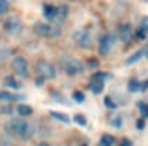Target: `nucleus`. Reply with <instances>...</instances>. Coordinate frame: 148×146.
<instances>
[{"label": "nucleus", "instance_id": "32", "mask_svg": "<svg viewBox=\"0 0 148 146\" xmlns=\"http://www.w3.org/2000/svg\"><path fill=\"white\" fill-rule=\"evenodd\" d=\"M145 56H146V58H148V51H146V53H145Z\"/></svg>", "mask_w": 148, "mask_h": 146}, {"label": "nucleus", "instance_id": "23", "mask_svg": "<svg viewBox=\"0 0 148 146\" xmlns=\"http://www.w3.org/2000/svg\"><path fill=\"white\" fill-rule=\"evenodd\" d=\"M105 105H107V109H116V103L111 98H105Z\"/></svg>", "mask_w": 148, "mask_h": 146}, {"label": "nucleus", "instance_id": "24", "mask_svg": "<svg viewBox=\"0 0 148 146\" xmlns=\"http://www.w3.org/2000/svg\"><path fill=\"white\" fill-rule=\"evenodd\" d=\"M73 99H75V101H84V94L83 92H75V94H73Z\"/></svg>", "mask_w": 148, "mask_h": 146}, {"label": "nucleus", "instance_id": "25", "mask_svg": "<svg viewBox=\"0 0 148 146\" xmlns=\"http://www.w3.org/2000/svg\"><path fill=\"white\" fill-rule=\"evenodd\" d=\"M111 126H112V128H120V126H122V118H112Z\"/></svg>", "mask_w": 148, "mask_h": 146}, {"label": "nucleus", "instance_id": "20", "mask_svg": "<svg viewBox=\"0 0 148 146\" xmlns=\"http://www.w3.org/2000/svg\"><path fill=\"white\" fill-rule=\"evenodd\" d=\"M10 10V0H0V15H6Z\"/></svg>", "mask_w": 148, "mask_h": 146}, {"label": "nucleus", "instance_id": "29", "mask_svg": "<svg viewBox=\"0 0 148 146\" xmlns=\"http://www.w3.org/2000/svg\"><path fill=\"white\" fill-rule=\"evenodd\" d=\"M88 66H90V68H96V66H98V60H96V58H90V60H88Z\"/></svg>", "mask_w": 148, "mask_h": 146}, {"label": "nucleus", "instance_id": "19", "mask_svg": "<svg viewBox=\"0 0 148 146\" xmlns=\"http://www.w3.org/2000/svg\"><path fill=\"white\" fill-rule=\"evenodd\" d=\"M17 111H19V114H23V116H28V114H32V107H28V105H19Z\"/></svg>", "mask_w": 148, "mask_h": 146}, {"label": "nucleus", "instance_id": "8", "mask_svg": "<svg viewBox=\"0 0 148 146\" xmlns=\"http://www.w3.org/2000/svg\"><path fill=\"white\" fill-rule=\"evenodd\" d=\"M116 36H118V40H120V41L127 43V41L131 40V36H133V30H131V25H127V23H122V25L118 26V30H116Z\"/></svg>", "mask_w": 148, "mask_h": 146}, {"label": "nucleus", "instance_id": "28", "mask_svg": "<svg viewBox=\"0 0 148 146\" xmlns=\"http://www.w3.org/2000/svg\"><path fill=\"white\" fill-rule=\"evenodd\" d=\"M118 146H131V141H130V139H122V141L118 143Z\"/></svg>", "mask_w": 148, "mask_h": 146}, {"label": "nucleus", "instance_id": "30", "mask_svg": "<svg viewBox=\"0 0 148 146\" xmlns=\"http://www.w3.org/2000/svg\"><path fill=\"white\" fill-rule=\"evenodd\" d=\"M137 128H139V129L145 128V120H143V118H141V120H137Z\"/></svg>", "mask_w": 148, "mask_h": 146}, {"label": "nucleus", "instance_id": "33", "mask_svg": "<svg viewBox=\"0 0 148 146\" xmlns=\"http://www.w3.org/2000/svg\"><path fill=\"white\" fill-rule=\"evenodd\" d=\"M83 146H86V144H83Z\"/></svg>", "mask_w": 148, "mask_h": 146}, {"label": "nucleus", "instance_id": "9", "mask_svg": "<svg viewBox=\"0 0 148 146\" xmlns=\"http://www.w3.org/2000/svg\"><path fill=\"white\" fill-rule=\"evenodd\" d=\"M64 71L68 73V75H79L81 71H83V64L79 62V60H66L64 62Z\"/></svg>", "mask_w": 148, "mask_h": 146}, {"label": "nucleus", "instance_id": "2", "mask_svg": "<svg viewBox=\"0 0 148 146\" xmlns=\"http://www.w3.org/2000/svg\"><path fill=\"white\" fill-rule=\"evenodd\" d=\"M4 30H6L10 36H17L23 30V21L17 15H11V17H8L6 21H4Z\"/></svg>", "mask_w": 148, "mask_h": 146}, {"label": "nucleus", "instance_id": "5", "mask_svg": "<svg viewBox=\"0 0 148 146\" xmlns=\"http://www.w3.org/2000/svg\"><path fill=\"white\" fill-rule=\"evenodd\" d=\"M11 70L17 73L19 77H26V75H28V62H26V58H23V56H15V58L11 60Z\"/></svg>", "mask_w": 148, "mask_h": 146}, {"label": "nucleus", "instance_id": "11", "mask_svg": "<svg viewBox=\"0 0 148 146\" xmlns=\"http://www.w3.org/2000/svg\"><path fill=\"white\" fill-rule=\"evenodd\" d=\"M43 13H45V17H47V21H54L56 19V6H45L43 8Z\"/></svg>", "mask_w": 148, "mask_h": 146}, {"label": "nucleus", "instance_id": "26", "mask_svg": "<svg viewBox=\"0 0 148 146\" xmlns=\"http://www.w3.org/2000/svg\"><path fill=\"white\" fill-rule=\"evenodd\" d=\"M141 28H143V30H145V32L148 34V17H145V19L141 21Z\"/></svg>", "mask_w": 148, "mask_h": 146}, {"label": "nucleus", "instance_id": "18", "mask_svg": "<svg viewBox=\"0 0 148 146\" xmlns=\"http://www.w3.org/2000/svg\"><path fill=\"white\" fill-rule=\"evenodd\" d=\"M13 99H15V96L11 92H6V90L0 92V101H13Z\"/></svg>", "mask_w": 148, "mask_h": 146}, {"label": "nucleus", "instance_id": "3", "mask_svg": "<svg viewBox=\"0 0 148 146\" xmlns=\"http://www.w3.org/2000/svg\"><path fill=\"white\" fill-rule=\"evenodd\" d=\"M34 34L36 36H43V38H47V36H58L60 34V28L58 26H51L49 23H36L34 25Z\"/></svg>", "mask_w": 148, "mask_h": 146}, {"label": "nucleus", "instance_id": "31", "mask_svg": "<svg viewBox=\"0 0 148 146\" xmlns=\"http://www.w3.org/2000/svg\"><path fill=\"white\" fill-rule=\"evenodd\" d=\"M40 146H51L49 143H40Z\"/></svg>", "mask_w": 148, "mask_h": 146}, {"label": "nucleus", "instance_id": "14", "mask_svg": "<svg viewBox=\"0 0 148 146\" xmlns=\"http://www.w3.org/2000/svg\"><path fill=\"white\" fill-rule=\"evenodd\" d=\"M4 84L13 88V90H19V88H21V83H19L17 79H13V77H6V79H4Z\"/></svg>", "mask_w": 148, "mask_h": 146}, {"label": "nucleus", "instance_id": "17", "mask_svg": "<svg viewBox=\"0 0 148 146\" xmlns=\"http://www.w3.org/2000/svg\"><path fill=\"white\" fill-rule=\"evenodd\" d=\"M127 90L130 92H141V83H139V81H130V83H127Z\"/></svg>", "mask_w": 148, "mask_h": 146}, {"label": "nucleus", "instance_id": "1", "mask_svg": "<svg viewBox=\"0 0 148 146\" xmlns=\"http://www.w3.org/2000/svg\"><path fill=\"white\" fill-rule=\"evenodd\" d=\"M6 131L11 135L23 137V139H28L30 137V124L23 118H11L10 122H6Z\"/></svg>", "mask_w": 148, "mask_h": 146}, {"label": "nucleus", "instance_id": "10", "mask_svg": "<svg viewBox=\"0 0 148 146\" xmlns=\"http://www.w3.org/2000/svg\"><path fill=\"white\" fill-rule=\"evenodd\" d=\"M73 40H75V43L79 45V47H88V45H90V32H88V30H77Z\"/></svg>", "mask_w": 148, "mask_h": 146}, {"label": "nucleus", "instance_id": "16", "mask_svg": "<svg viewBox=\"0 0 148 146\" xmlns=\"http://www.w3.org/2000/svg\"><path fill=\"white\" fill-rule=\"evenodd\" d=\"M145 53H146V51H139V53H135V55H131L130 58L126 60V66H131V64H135L139 58H143V56H145Z\"/></svg>", "mask_w": 148, "mask_h": 146}, {"label": "nucleus", "instance_id": "15", "mask_svg": "<svg viewBox=\"0 0 148 146\" xmlns=\"http://www.w3.org/2000/svg\"><path fill=\"white\" fill-rule=\"evenodd\" d=\"M51 116H53L54 120H60L62 124H68V122H69V116H68V114H64V113H56V111H51Z\"/></svg>", "mask_w": 148, "mask_h": 146}, {"label": "nucleus", "instance_id": "12", "mask_svg": "<svg viewBox=\"0 0 148 146\" xmlns=\"http://www.w3.org/2000/svg\"><path fill=\"white\" fill-rule=\"evenodd\" d=\"M66 17H68V8L66 6H58L56 8V19H54V21L62 23V21H66Z\"/></svg>", "mask_w": 148, "mask_h": 146}, {"label": "nucleus", "instance_id": "13", "mask_svg": "<svg viewBox=\"0 0 148 146\" xmlns=\"http://www.w3.org/2000/svg\"><path fill=\"white\" fill-rule=\"evenodd\" d=\"M98 146H114V139H112L109 133H105V135H101Z\"/></svg>", "mask_w": 148, "mask_h": 146}, {"label": "nucleus", "instance_id": "7", "mask_svg": "<svg viewBox=\"0 0 148 146\" xmlns=\"http://www.w3.org/2000/svg\"><path fill=\"white\" fill-rule=\"evenodd\" d=\"M107 77H109V73H96V75L92 77L90 90L94 92V94H101V92H103V83H105Z\"/></svg>", "mask_w": 148, "mask_h": 146}, {"label": "nucleus", "instance_id": "27", "mask_svg": "<svg viewBox=\"0 0 148 146\" xmlns=\"http://www.w3.org/2000/svg\"><path fill=\"white\" fill-rule=\"evenodd\" d=\"M137 38H139V40H145V38H146V32L143 28H139L137 30Z\"/></svg>", "mask_w": 148, "mask_h": 146}, {"label": "nucleus", "instance_id": "22", "mask_svg": "<svg viewBox=\"0 0 148 146\" xmlns=\"http://www.w3.org/2000/svg\"><path fill=\"white\" fill-rule=\"evenodd\" d=\"M137 107H139V111H141V114H143V116H148V103H145V101H139V103H137Z\"/></svg>", "mask_w": 148, "mask_h": 146}, {"label": "nucleus", "instance_id": "21", "mask_svg": "<svg viewBox=\"0 0 148 146\" xmlns=\"http://www.w3.org/2000/svg\"><path fill=\"white\" fill-rule=\"evenodd\" d=\"M73 120H75V122H77V124H79V126H83V128H84V126L88 124L86 116H83V114H75V116H73Z\"/></svg>", "mask_w": 148, "mask_h": 146}, {"label": "nucleus", "instance_id": "4", "mask_svg": "<svg viewBox=\"0 0 148 146\" xmlns=\"http://www.w3.org/2000/svg\"><path fill=\"white\" fill-rule=\"evenodd\" d=\"M36 73L41 77V79H53L54 73H56V70H54V66L51 62H47V60H41V62L36 64Z\"/></svg>", "mask_w": 148, "mask_h": 146}, {"label": "nucleus", "instance_id": "6", "mask_svg": "<svg viewBox=\"0 0 148 146\" xmlns=\"http://www.w3.org/2000/svg\"><path fill=\"white\" fill-rule=\"evenodd\" d=\"M112 47H114V36L112 34H103L99 38V47H98L99 55H109Z\"/></svg>", "mask_w": 148, "mask_h": 146}]
</instances>
